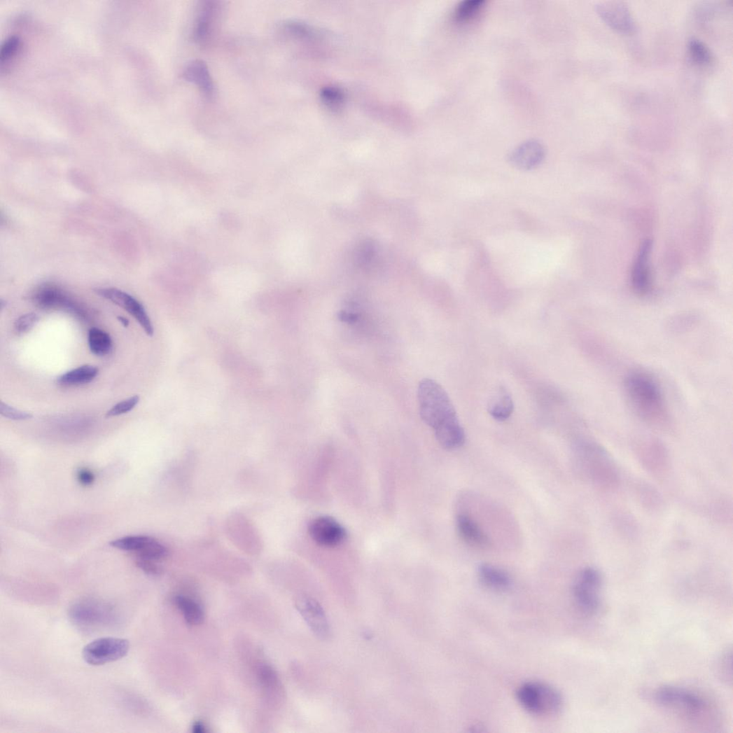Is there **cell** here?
I'll return each mask as SVG.
<instances>
[{
    "label": "cell",
    "instance_id": "1",
    "mask_svg": "<svg viewBox=\"0 0 733 733\" xmlns=\"http://www.w3.org/2000/svg\"><path fill=\"white\" fill-rule=\"evenodd\" d=\"M420 416L433 429L442 448L456 449L464 444L466 435L451 398L435 380L421 381L418 389Z\"/></svg>",
    "mask_w": 733,
    "mask_h": 733
},
{
    "label": "cell",
    "instance_id": "2",
    "mask_svg": "<svg viewBox=\"0 0 733 733\" xmlns=\"http://www.w3.org/2000/svg\"><path fill=\"white\" fill-rule=\"evenodd\" d=\"M624 387L637 417L654 426L668 424L670 417L663 393L650 375L643 371L631 372L624 379Z\"/></svg>",
    "mask_w": 733,
    "mask_h": 733
},
{
    "label": "cell",
    "instance_id": "3",
    "mask_svg": "<svg viewBox=\"0 0 733 733\" xmlns=\"http://www.w3.org/2000/svg\"><path fill=\"white\" fill-rule=\"evenodd\" d=\"M69 617L74 625L84 631L113 627L120 619L113 604L95 598H84L74 602L69 608Z\"/></svg>",
    "mask_w": 733,
    "mask_h": 733
},
{
    "label": "cell",
    "instance_id": "4",
    "mask_svg": "<svg viewBox=\"0 0 733 733\" xmlns=\"http://www.w3.org/2000/svg\"><path fill=\"white\" fill-rule=\"evenodd\" d=\"M519 704L529 713L539 717L558 714L563 707V697L554 687L539 682H528L517 691Z\"/></svg>",
    "mask_w": 733,
    "mask_h": 733
},
{
    "label": "cell",
    "instance_id": "5",
    "mask_svg": "<svg viewBox=\"0 0 733 733\" xmlns=\"http://www.w3.org/2000/svg\"><path fill=\"white\" fill-rule=\"evenodd\" d=\"M654 697L659 706L677 711L690 718H697L708 709L707 701L702 696L682 687H660L655 691Z\"/></svg>",
    "mask_w": 733,
    "mask_h": 733
},
{
    "label": "cell",
    "instance_id": "6",
    "mask_svg": "<svg viewBox=\"0 0 733 733\" xmlns=\"http://www.w3.org/2000/svg\"><path fill=\"white\" fill-rule=\"evenodd\" d=\"M601 582L600 573L595 568H586L579 573L573 586V596L583 613L592 615L599 610Z\"/></svg>",
    "mask_w": 733,
    "mask_h": 733
},
{
    "label": "cell",
    "instance_id": "7",
    "mask_svg": "<svg viewBox=\"0 0 733 733\" xmlns=\"http://www.w3.org/2000/svg\"><path fill=\"white\" fill-rule=\"evenodd\" d=\"M130 650V643L126 639L102 637L85 645L82 655L87 664L100 666L123 659Z\"/></svg>",
    "mask_w": 733,
    "mask_h": 733
},
{
    "label": "cell",
    "instance_id": "8",
    "mask_svg": "<svg viewBox=\"0 0 733 733\" xmlns=\"http://www.w3.org/2000/svg\"><path fill=\"white\" fill-rule=\"evenodd\" d=\"M95 293L110 300L132 315L149 337L154 334L151 319L144 305L135 298L116 288L95 289Z\"/></svg>",
    "mask_w": 733,
    "mask_h": 733
},
{
    "label": "cell",
    "instance_id": "9",
    "mask_svg": "<svg viewBox=\"0 0 733 733\" xmlns=\"http://www.w3.org/2000/svg\"><path fill=\"white\" fill-rule=\"evenodd\" d=\"M601 20L610 27L622 34L634 33L636 26L627 5L622 1H604L596 6Z\"/></svg>",
    "mask_w": 733,
    "mask_h": 733
},
{
    "label": "cell",
    "instance_id": "10",
    "mask_svg": "<svg viewBox=\"0 0 733 733\" xmlns=\"http://www.w3.org/2000/svg\"><path fill=\"white\" fill-rule=\"evenodd\" d=\"M295 607L314 634L321 640L330 636V629L321 605L306 595L295 599Z\"/></svg>",
    "mask_w": 733,
    "mask_h": 733
},
{
    "label": "cell",
    "instance_id": "11",
    "mask_svg": "<svg viewBox=\"0 0 733 733\" xmlns=\"http://www.w3.org/2000/svg\"><path fill=\"white\" fill-rule=\"evenodd\" d=\"M309 533L316 544L333 548L343 543L347 533L343 526L329 517H317L309 525Z\"/></svg>",
    "mask_w": 733,
    "mask_h": 733
},
{
    "label": "cell",
    "instance_id": "12",
    "mask_svg": "<svg viewBox=\"0 0 733 733\" xmlns=\"http://www.w3.org/2000/svg\"><path fill=\"white\" fill-rule=\"evenodd\" d=\"M36 304L43 309L62 308L82 315L83 308L65 292L53 285H43L34 295Z\"/></svg>",
    "mask_w": 733,
    "mask_h": 733
},
{
    "label": "cell",
    "instance_id": "13",
    "mask_svg": "<svg viewBox=\"0 0 733 733\" xmlns=\"http://www.w3.org/2000/svg\"><path fill=\"white\" fill-rule=\"evenodd\" d=\"M652 247V242L648 239L641 244L632 270V288L637 295L643 296L651 291L650 259Z\"/></svg>",
    "mask_w": 733,
    "mask_h": 733
},
{
    "label": "cell",
    "instance_id": "14",
    "mask_svg": "<svg viewBox=\"0 0 733 733\" xmlns=\"http://www.w3.org/2000/svg\"><path fill=\"white\" fill-rule=\"evenodd\" d=\"M218 2L202 1L199 6L193 27V40L199 45L206 44L212 36L218 15Z\"/></svg>",
    "mask_w": 733,
    "mask_h": 733
},
{
    "label": "cell",
    "instance_id": "15",
    "mask_svg": "<svg viewBox=\"0 0 733 733\" xmlns=\"http://www.w3.org/2000/svg\"><path fill=\"white\" fill-rule=\"evenodd\" d=\"M545 149L536 141H526L510 155V162L522 170H531L538 167L544 161Z\"/></svg>",
    "mask_w": 733,
    "mask_h": 733
},
{
    "label": "cell",
    "instance_id": "16",
    "mask_svg": "<svg viewBox=\"0 0 733 733\" xmlns=\"http://www.w3.org/2000/svg\"><path fill=\"white\" fill-rule=\"evenodd\" d=\"M187 82L197 85L207 98L211 99L215 92V85L207 64L201 60H195L187 64L182 73Z\"/></svg>",
    "mask_w": 733,
    "mask_h": 733
},
{
    "label": "cell",
    "instance_id": "17",
    "mask_svg": "<svg viewBox=\"0 0 733 733\" xmlns=\"http://www.w3.org/2000/svg\"><path fill=\"white\" fill-rule=\"evenodd\" d=\"M456 526L460 536L468 545L482 549L489 547L490 540L487 535L469 517L463 515L458 516Z\"/></svg>",
    "mask_w": 733,
    "mask_h": 733
},
{
    "label": "cell",
    "instance_id": "18",
    "mask_svg": "<svg viewBox=\"0 0 733 733\" xmlns=\"http://www.w3.org/2000/svg\"><path fill=\"white\" fill-rule=\"evenodd\" d=\"M515 405L511 394L501 387L490 400L488 411L491 417L498 421H505L512 415Z\"/></svg>",
    "mask_w": 733,
    "mask_h": 733
},
{
    "label": "cell",
    "instance_id": "19",
    "mask_svg": "<svg viewBox=\"0 0 733 733\" xmlns=\"http://www.w3.org/2000/svg\"><path fill=\"white\" fill-rule=\"evenodd\" d=\"M99 372L97 367L85 365L62 375L57 382L64 386H78L90 384Z\"/></svg>",
    "mask_w": 733,
    "mask_h": 733
},
{
    "label": "cell",
    "instance_id": "20",
    "mask_svg": "<svg viewBox=\"0 0 733 733\" xmlns=\"http://www.w3.org/2000/svg\"><path fill=\"white\" fill-rule=\"evenodd\" d=\"M477 572L482 582L494 589L505 590L511 585V579L507 573L494 566L482 564Z\"/></svg>",
    "mask_w": 733,
    "mask_h": 733
},
{
    "label": "cell",
    "instance_id": "21",
    "mask_svg": "<svg viewBox=\"0 0 733 733\" xmlns=\"http://www.w3.org/2000/svg\"><path fill=\"white\" fill-rule=\"evenodd\" d=\"M88 346L90 352L99 357H105L111 354L113 350V340L106 331L94 328L88 333Z\"/></svg>",
    "mask_w": 733,
    "mask_h": 733
},
{
    "label": "cell",
    "instance_id": "22",
    "mask_svg": "<svg viewBox=\"0 0 733 733\" xmlns=\"http://www.w3.org/2000/svg\"><path fill=\"white\" fill-rule=\"evenodd\" d=\"M177 608L182 613L189 625L200 624L204 620V611L200 604L190 598L176 596L174 600Z\"/></svg>",
    "mask_w": 733,
    "mask_h": 733
},
{
    "label": "cell",
    "instance_id": "23",
    "mask_svg": "<svg viewBox=\"0 0 733 733\" xmlns=\"http://www.w3.org/2000/svg\"><path fill=\"white\" fill-rule=\"evenodd\" d=\"M485 4L484 0H466L456 8L454 15V21L460 25L473 22L480 15Z\"/></svg>",
    "mask_w": 733,
    "mask_h": 733
},
{
    "label": "cell",
    "instance_id": "24",
    "mask_svg": "<svg viewBox=\"0 0 733 733\" xmlns=\"http://www.w3.org/2000/svg\"><path fill=\"white\" fill-rule=\"evenodd\" d=\"M687 49L690 61L696 66L708 67L713 61L711 49L702 41L692 38L688 41Z\"/></svg>",
    "mask_w": 733,
    "mask_h": 733
},
{
    "label": "cell",
    "instance_id": "25",
    "mask_svg": "<svg viewBox=\"0 0 733 733\" xmlns=\"http://www.w3.org/2000/svg\"><path fill=\"white\" fill-rule=\"evenodd\" d=\"M136 554L137 558L158 561L167 558L169 552L165 545L150 537L146 545Z\"/></svg>",
    "mask_w": 733,
    "mask_h": 733
},
{
    "label": "cell",
    "instance_id": "26",
    "mask_svg": "<svg viewBox=\"0 0 733 733\" xmlns=\"http://www.w3.org/2000/svg\"><path fill=\"white\" fill-rule=\"evenodd\" d=\"M149 538L147 536H125L112 540L110 545L119 550L137 553L146 545Z\"/></svg>",
    "mask_w": 733,
    "mask_h": 733
},
{
    "label": "cell",
    "instance_id": "27",
    "mask_svg": "<svg viewBox=\"0 0 733 733\" xmlns=\"http://www.w3.org/2000/svg\"><path fill=\"white\" fill-rule=\"evenodd\" d=\"M21 47L20 39L13 35L9 36L3 43L0 50V62L2 67L7 65L12 59L16 57Z\"/></svg>",
    "mask_w": 733,
    "mask_h": 733
},
{
    "label": "cell",
    "instance_id": "28",
    "mask_svg": "<svg viewBox=\"0 0 733 733\" xmlns=\"http://www.w3.org/2000/svg\"><path fill=\"white\" fill-rule=\"evenodd\" d=\"M321 98L328 108L337 109L344 103V93L337 86H327L321 91Z\"/></svg>",
    "mask_w": 733,
    "mask_h": 733
},
{
    "label": "cell",
    "instance_id": "29",
    "mask_svg": "<svg viewBox=\"0 0 733 733\" xmlns=\"http://www.w3.org/2000/svg\"><path fill=\"white\" fill-rule=\"evenodd\" d=\"M258 672L261 683L269 692H275L279 690V678L272 666L268 664H262Z\"/></svg>",
    "mask_w": 733,
    "mask_h": 733
},
{
    "label": "cell",
    "instance_id": "30",
    "mask_svg": "<svg viewBox=\"0 0 733 733\" xmlns=\"http://www.w3.org/2000/svg\"><path fill=\"white\" fill-rule=\"evenodd\" d=\"M140 401L139 396H134L122 400L113 406L107 412L106 417H117L134 410Z\"/></svg>",
    "mask_w": 733,
    "mask_h": 733
},
{
    "label": "cell",
    "instance_id": "31",
    "mask_svg": "<svg viewBox=\"0 0 733 733\" xmlns=\"http://www.w3.org/2000/svg\"><path fill=\"white\" fill-rule=\"evenodd\" d=\"M39 317L35 313H28L20 316L14 325L18 335H22L33 328L39 322Z\"/></svg>",
    "mask_w": 733,
    "mask_h": 733
},
{
    "label": "cell",
    "instance_id": "32",
    "mask_svg": "<svg viewBox=\"0 0 733 733\" xmlns=\"http://www.w3.org/2000/svg\"><path fill=\"white\" fill-rule=\"evenodd\" d=\"M0 413L2 417L13 421H25L33 418L32 414L16 409L4 402L0 406Z\"/></svg>",
    "mask_w": 733,
    "mask_h": 733
},
{
    "label": "cell",
    "instance_id": "33",
    "mask_svg": "<svg viewBox=\"0 0 733 733\" xmlns=\"http://www.w3.org/2000/svg\"><path fill=\"white\" fill-rule=\"evenodd\" d=\"M136 564L138 568L141 569L148 575L157 576L160 575L162 571V568L158 566L154 561L137 558Z\"/></svg>",
    "mask_w": 733,
    "mask_h": 733
},
{
    "label": "cell",
    "instance_id": "34",
    "mask_svg": "<svg viewBox=\"0 0 733 733\" xmlns=\"http://www.w3.org/2000/svg\"><path fill=\"white\" fill-rule=\"evenodd\" d=\"M77 477L79 483L84 487H90L95 482L94 473L88 469L83 468L78 471Z\"/></svg>",
    "mask_w": 733,
    "mask_h": 733
},
{
    "label": "cell",
    "instance_id": "35",
    "mask_svg": "<svg viewBox=\"0 0 733 733\" xmlns=\"http://www.w3.org/2000/svg\"><path fill=\"white\" fill-rule=\"evenodd\" d=\"M339 320L342 322L347 323L349 324L355 323L358 319V316L353 312H348L346 311H342L338 314Z\"/></svg>",
    "mask_w": 733,
    "mask_h": 733
},
{
    "label": "cell",
    "instance_id": "36",
    "mask_svg": "<svg viewBox=\"0 0 733 733\" xmlns=\"http://www.w3.org/2000/svg\"><path fill=\"white\" fill-rule=\"evenodd\" d=\"M193 732L195 733H204L207 732V727L201 722H197L193 725Z\"/></svg>",
    "mask_w": 733,
    "mask_h": 733
},
{
    "label": "cell",
    "instance_id": "37",
    "mask_svg": "<svg viewBox=\"0 0 733 733\" xmlns=\"http://www.w3.org/2000/svg\"><path fill=\"white\" fill-rule=\"evenodd\" d=\"M118 320L125 328H127L130 326V321L127 320V319H126L125 317L119 316H118Z\"/></svg>",
    "mask_w": 733,
    "mask_h": 733
}]
</instances>
